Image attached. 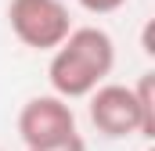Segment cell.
<instances>
[{
	"label": "cell",
	"mask_w": 155,
	"mask_h": 151,
	"mask_svg": "<svg viewBox=\"0 0 155 151\" xmlns=\"http://www.w3.org/2000/svg\"><path fill=\"white\" fill-rule=\"evenodd\" d=\"M116 69V43L101 25H72L69 36L51 50L47 79L51 90L65 101L87 97L94 86H101Z\"/></svg>",
	"instance_id": "6da1fadb"
},
{
	"label": "cell",
	"mask_w": 155,
	"mask_h": 151,
	"mask_svg": "<svg viewBox=\"0 0 155 151\" xmlns=\"http://www.w3.org/2000/svg\"><path fill=\"white\" fill-rule=\"evenodd\" d=\"M7 25L18 36V43H25L33 50H54L69 36L72 18L61 0H11Z\"/></svg>",
	"instance_id": "7a4b0ae2"
},
{
	"label": "cell",
	"mask_w": 155,
	"mask_h": 151,
	"mask_svg": "<svg viewBox=\"0 0 155 151\" xmlns=\"http://www.w3.org/2000/svg\"><path fill=\"white\" fill-rule=\"evenodd\" d=\"M87 112L90 122L101 137L108 140H123V137H134L141 133L144 137V115H141V101L134 94V86H123V83H101L87 94Z\"/></svg>",
	"instance_id": "3957f363"
},
{
	"label": "cell",
	"mask_w": 155,
	"mask_h": 151,
	"mask_svg": "<svg viewBox=\"0 0 155 151\" xmlns=\"http://www.w3.org/2000/svg\"><path fill=\"white\" fill-rule=\"evenodd\" d=\"M72 133H76V112L58 94L29 97L18 112V137L25 148H43V144L65 140Z\"/></svg>",
	"instance_id": "277c9868"
},
{
	"label": "cell",
	"mask_w": 155,
	"mask_h": 151,
	"mask_svg": "<svg viewBox=\"0 0 155 151\" xmlns=\"http://www.w3.org/2000/svg\"><path fill=\"white\" fill-rule=\"evenodd\" d=\"M134 94L141 101V115H144V140H155V72H144L134 83Z\"/></svg>",
	"instance_id": "5b68a950"
},
{
	"label": "cell",
	"mask_w": 155,
	"mask_h": 151,
	"mask_svg": "<svg viewBox=\"0 0 155 151\" xmlns=\"http://www.w3.org/2000/svg\"><path fill=\"white\" fill-rule=\"evenodd\" d=\"M76 4L87 11V14H112V11H119V7H126L130 0H76Z\"/></svg>",
	"instance_id": "8992f818"
},
{
	"label": "cell",
	"mask_w": 155,
	"mask_h": 151,
	"mask_svg": "<svg viewBox=\"0 0 155 151\" xmlns=\"http://www.w3.org/2000/svg\"><path fill=\"white\" fill-rule=\"evenodd\" d=\"M25 151H87V140L72 133V137H65V140H54V144H43V148H25Z\"/></svg>",
	"instance_id": "52a82bcc"
},
{
	"label": "cell",
	"mask_w": 155,
	"mask_h": 151,
	"mask_svg": "<svg viewBox=\"0 0 155 151\" xmlns=\"http://www.w3.org/2000/svg\"><path fill=\"white\" fill-rule=\"evenodd\" d=\"M148 151H155V148H148Z\"/></svg>",
	"instance_id": "ba28073f"
}]
</instances>
